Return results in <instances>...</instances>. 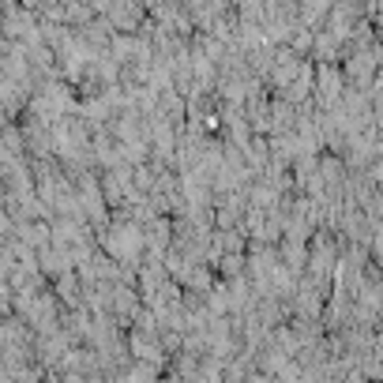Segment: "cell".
<instances>
[{"label":"cell","instance_id":"cell-1","mask_svg":"<svg viewBox=\"0 0 383 383\" xmlns=\"http://www.w3.org/2000/svg\"><path fill=\"white\" fill-rule=\"evenodd\" d=\"M102 244L110 248V255H121V260L132 263L135 255H140V248H143V233H140V225L124 222V225H117V230L105 233Z\"/></svg>","mask_w":383,"mask_h":383},{"label":"cell","instance_id":"cell-2","mask_svg":"<svg viewBox=\"0 0 383 383\" xmlns=\"http://www.w3.org/2000/svg\"><path fill=\"white\" fill-rule=\"evenodd\" d=\"M316 94H320L323 105H335L338 98H342V75L335 72V68H320V75H316Z\"/></svg>","mask_w":383,"mask_h":383},{"label":"cell","instance_id":"cell-3","mask_svg":"<svg viewBox=\"0 0 383 383\" xmlns=\"http://www.w3.org/2000/svg\"><path fill=\"white\" fill-rule=\"evenodd\" d=\"M110 19L117 27H124V31H135V23H140V8L128 4V0H117V4L110 8Z\"/></svg>","mask_w":383,"mask_h":383},{"label":"cell","instance_id":"cell-4","mask_svg":"<svg viewBox=\"0 0 383 383\" xmlns=\"http://www.w3.org/2000/svg\"><path fill=\"white\" fill-rule=\"evenodd\" d=\"M338 42H342L338 34H331V38L320 34V38H316V53L323 57V61H335V57H338Z\"/></svg>","mask_w":383,"mask_h":383},{"label":"cell","instance_id":"cell-5","mask_svg":"<svg viewBox=\"0 0 383 383\" xmlns=\"http://www.w3.org/2000/svg\"><path fill=\"white\" fill-rule=\"evenodd\" d=\"M222 94L230 98L233 105H241V102H244V94H248V91H244V83H241V80H225V87H222Z\"/></svg>","mask_w":383,"mask_h":383},{"label":"cell","instance_id":"cell-6","mask_svg":"<svg viewBox=\"0 0 383 383\" xmlns=\"http://www.w3.org/2000/svg\"><path fill=\"white\" fill-rule=\"evenodd\" d=\"M147 4H151V8H162V0H147Z\"/></svg>","mask_w":383,"mask_h":383}]
</instances>
